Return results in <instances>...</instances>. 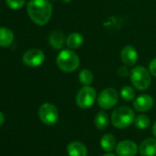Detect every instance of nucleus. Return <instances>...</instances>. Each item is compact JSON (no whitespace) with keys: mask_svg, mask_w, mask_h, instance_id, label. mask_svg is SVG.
Returning a JSON list of instances; mask_svg holds the SVG:
<instances>
[{"mask_svg":"<svg viewBox=\"0 0 156 156\" xmlns=\"http://www.w3.org/2000/svg\"><path fill=\"white\" fill-rule=\"evenodd\" d=\"M30 20L39 26L46 25L52 15V6L48 0H30L27 5Z\"/></svg>","mask_w":156,"mask_h":156,"instance_id":"nucleus-1","label":"nucleus"},{"mask_svg":"<svg viewBox=\"0 0 156 156\" xmlns=\"http://www.w3.org/2000/svg\"><path fill=\"white\" fill-rule=\"evenodd\" d=\"M57 66L65 73L74 72L80 64L78 55L72 50H62L56 58Z\"/></svg>","mask_w":156,"mask_h":156,"instance_id":"nucleus-2","label":"nucleus"},{"mask_svg":"<svg viewBox=\"0 0 156 156\" xmlns=\"http://www.w3.org/2000/svg\"><path fill=\"white\" fill-rule=\"evenodd\" d=\"M135 119L133 110L129 107H119L111 115V122L114 127L118 129H125L130 126Z\"/></svg>","mask_w":156,"mask_h":156,"instance_id":"nucleus-3","label":"nucleus"},{"mask_svg":"<svg viewBox=\"0 0 156 156\" xmlns=\"http://www.w3.org/2000/svg\"><path fill=\"white\" fill-rule=\"evenodd\" d=\"M129 78L133 87L138 90L144 91L151 86V73L143 66H136L132 68L129 73Z\"/></svg>","mask_w":156,"mask_h":156,"instance_id":"nucleus-4","label":"nucleus"},{"mask_svg":"<svg viewBox=\"0 0 156 156\" xmlns=\"http://www.w3.org/2000/svg\"><path fill=\"white\" fill-rule=\"evenodd\" d=\"M97 99V91L90 86H84L76 95V104L80 108L87 109L93 106Z\"/></svg>","mask_w":156,"mask_h":156,"instance_id":"nucleus-5","label":"nucleus"},{"mask_svg":"<svg viewBox=\"0 0 156 156\" xmlns=\"http://www.w3.org/2000/svg\"><path fill=\"white\" fill-rule=\"evenodd\" d=\"M40 119L46 125H54L59 119L57 108L51 103H44L39 108Z\"/></svg>","mask_w":156,"mask_h":156,"instance_id":"nucleus-6","label":"nucleus"},{"mask_svg":"<svg viewBox=\"0 0 156 156\" xmlns=\"http://www.w3.org/2000/svg\"><path fill=\"white\" fill-rule=\"evenodd\" d=\"M119 101V93L116 89L108 87L101 91L98 98V104L102 109H110Z\"/></svg>","mask_w":156,"mask_h":156,"instance_id":"nucleus-7","label":"nucleus"},{"mask_svg":"<svg viewBox=\"0 0 156 156\" xmlns=\"http://www.w3.org/2000/svg\"><path fill=\"white\" fill-rule=\"evenodd\" d=\"M45 61V54L39 49L27 51L23 55V62L30 67H38Z\"/></svg>","mask_w":156,"mask_h":156,"instance_id":"nucleus-8","label":"nucleus"},{"mask_svg":"<svg viewBox=\"0 0 156 156\" xmlns=\"http://www.w3.org/2000/svg\"><path fill=\"white\" fill-rule=\"evenodd\" d=\"M138 152V146L132 140H122L116 145L118 156H135Z\"/></svg>","mask_w":156,"mask_h":156,"instance_id":"nucleus-9","label":"nucleus"},{"mask_svg":"<svg viewBox=\"0 0 156 156\" xmlns=\"http://www.w3.org/2000/svg\"><path fill=\"white\" fill-rule=\"evenodd\" d=\"M138 52L136 49L131 45H127L123 47L120 52V58L122 62L126 66H133L138 61Z\"/></svg>","mask_w":156,"mask_h":156,"instance_id":"nucleus-10","label":"nucleus"},{"mask_svg":"<svg viewBox=\"0 0 156 156\" xmlns=\"http://www.w3.org/2000/svg\"><path fill=\"white\" fill-rule=\"evenodd\" d=\"M153 106V98L150 95L139 96L133 102L134 108L139 112H147Z\"/></svg>","mask_w":156,"mask_h":156,"instance_id":"nucleus-11","label":"nucleus"},{"mask_svg":"<svg viewBox=\"0 0 156 156\" xmlns=\"http://www.w3.org/2000/svg\"><path fill=\"white\" fill-rule=\"evenodd\" d=\"M139 151L142 156H155L156 155V139L150 138L143 140L140 147Z\"/></svg>","mask_w":156,"mask_h":156,"instance_id":"nucleus-12","label":"nucleus"},{"mask_svg":"<svg viewBox=\"0 0 156 156\" xmlns=\"http://www.w3.org/2000/svg\"><path fill=\"white\" fill-rule=\"evenodd\" d=\"M67 153L69 156H87V149L80 141H72L67 146Z\"/></svg>","mask_w":156,"mask_h":156,"instance_id":"nucleus-13","label":"nucleus"},{"mask_svg":"<svg viewBox=\"0 0 156 156\" xmlns=\"http://www.w3.org/2000/svg\"><path fill=\"white\" fill-rule=\"evenodd\" d=\"M49 42L50 45L55 49V50H59L62 49L64 42H66L65 41V37L63 35V33L60 30H54L51 33L50 37H49Z\"/></svg>","mask_w":156,"mask_h":156,"instance_id":"nucleus-14","label":"nucleus"},{"mask_svg":"<svg viewBox=\"0 0 156 156\" xmlns=\"http://www.w3.org/2000/svg\"><path fill=\"white\" fill-rule=\"evenodd\" d=\"M14 41V33L8 28L0 27V47H8Z\"/></svg>","mask_w":156,"mask_h":156,"instance_id":"nucleus-15","label":"nucleus"},{"mask_svg":"<svg viewBox=\"0 0 156 156\" xmlns=\"http://www.w3.org/2000/svg\"><path fill=\"white\" fill-rule=\"evenodd\" d=\"M84 42V37L78 32L71 33L66 39V45L71 49H78Z\"/></svg>","mask_w":156,"mask_h":156,"instance_id":"nucleus-16","label":"nucleus"},{"mask_svg":"<svg viewBox=\"0 0 156 156\" xmlns=\"http://www.w3.org/2000/svg\"><path fill=\"white\" fill-rule=\"evenodd\" d=\"M100 145L105 151H111L116 148V138L112 134H105L100 140Z\"/></svg>","mask_w":156,"mask_h":156,"instance_id":"nucleus-17","label":"nucleus"},{"mask_svg":"<svg viewBox=\"0 0 156 156\" xmlns=\"http://www.w3.org/2000/svg\"><path fill=\"white\" fill-rule=\"evenodd\" d=\"M109 124V119L106 112L99 111L95 118V125L98 129H105Z\"/></svg>","mask_w":156,"mask_h":156,"instance_id":"nucleus-18","label":"nucleus"},{"mask_svg":"<svg viewBox=\"0 0 156 156\" xmlns=\"http://www.w3.org/2000/svg\"><path fill=\"white\" fill-rule=\"evenodd\" d=\"M78 79H79V82L83 86H90L93 83V80H94L93 73L88 69H83L79 73Z\"/></svg>","mask_w":156,"mask_h":156,"instance_id":"nucleus-19","label":"nucleus"},{"mask_svg":"<svg viewBox=\"0 0 156 156\" xmlns=\"http://www.w3.org/2000/svg\"><path fill=\"white\" fill-rule=\"evenodd\" d=\"M134 124L139 129H145L150 125V119L146 115H139L134 119Z\"/></svg>","mask_w":156,"mask_h":156,"instance_id":"nucleus-20","label":"nucleus"},{"mask_svg":"<svg viewBox=\"0 0 156 156\" xmlns=\"http://www.w3.org/2000/svg\"><path fill=\"white\" fill-rule=\"evenodd\" d=\"M120 96L126 101H132L135 98V91L133 87L129 86H125L120 91Z\"/></svg>","mask_w":156,"mask_h":156,"instance_id":"nucleus-21","label":"nucleus"},{"mask_svg":"<svg viewBox=\"0 0 156 156\" xmlns=\"http://www.w3.org/2000/svg\"><path fill=\"white\" fill-rule=\"evenodd\" d=\"M8 7L11 9H20L25 5V0H6Z\"/></svg>","mask_w":156,"mask_h":156,"instance_id":"nucleus-22","label":"nucleus"},{"mask_svg":"<svg viewBox=\"0 0 156 156\" xmlns=\"http://www.w3.org/2000/svg\"><path fill=\"white\" fill-rule=\"evenodd\" d=\"M149 72L151 75L156 77V58L152 59L149 63Z\"/></svg>","mask_w":156,"mask_h":156,"instance_id":"nucleus-23","label":"nucleus"},{"mask_svg":"<svg viewBox=\"0 0 156 156\" xmlns=\"http://www.w3.org/2000/svg\"><path fill=\"white\" fill-rule=\"evenodd\" d=\"M118 74H119V76H121V77H127V76L129 74V70H128L127 67H125V66H120V67L118 69Z\"/></svg>","mask_w":156,"mask_h":156,"instance_id":"nucleus-24","label":"nucleus"},{"mask_svg":"<svg viewBox=\"0 0 156 156\" xmlns=\"http://www.w3.org/2000/svg\"><path fill=\"white\" fill-rule=\"evenodd\" d=\"M4 121H5V116L1 111H0V126L4 123Z\"/></svg>","mask_w":156,"mask_h":156,"instance_id":"nucleus-25","label":"nucleus"},{"mask_svg":"<svg viewBox=\"0 0 156 156\" xmlns=\"http://www.w3.org/2000/svg\"><path fill=\"white\" fill-rule=\"evenodd\" d=\"M152 133H153V135L156 137V121L154 122V124H153V126H152Z\"/></svg>","mask_w":156,"mask_h":156,"instance_id":"nucleus-26","label":"nucleus"},{"mask_svg":"<svg viewBox=\"0 0 156 156\" xmlns=\"http://www.w3.org/2000/svg\"><path fill=\"white\" fill-rule=\"evenodd\" d=\"M102 156H116V155H115V154H113V153L108 152V153H106V154H104V155H102Z\"/></svg>","mask_w":156,"mask_h":156,"instance_id":"nucleus-27","label":"nucleus"},{"mask_svg":"<svg viewBox=\"0 0 156 156\" xmlns=\"http://www.w3.org/2000/svg\"><path fill=\"white\" fill-rule=\"evenodd\" d=\"M62 1L64 2V3H70L72 0H62Z\"/></svg>","mask_w":156,"mask_h":156,"instance_id":"nucleus-28","label":"nucleus"}]
</instances>
